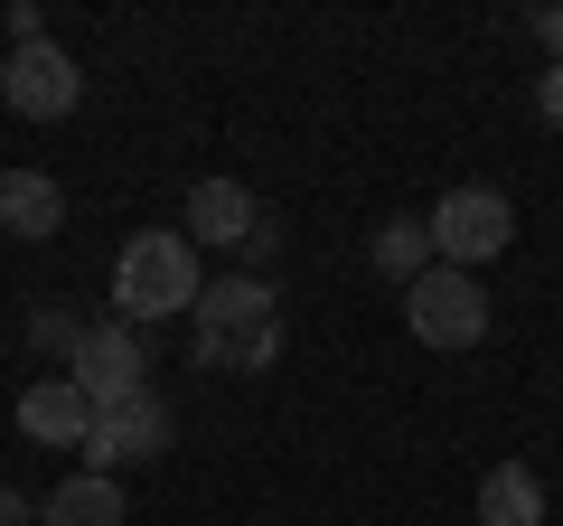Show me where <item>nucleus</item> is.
<instances>
[{
	"label": "nucleus",
	"instance_id": "1",
	"mask_svg": "<svg viewBox=\"0 0 563 526\" xmlns=\"http://www.w3.org/2000/svg\"><path fill=\"white\" fill-rule=\"evenodd\" d=\"M188 329H198V366H217V376H263L282 358V302L254 273L207 283V302L188 310Z\"/></svg>",
	"mask_w": 563,
	"mask_h": 526
},
{
	"label": "nucleus",
	"instance_id": "2",
	"mask_svg": "<svg viewBox=\"0 0 563 526\" xmlns=\"http://www.w3.org/2000/svg\"><path fill=\"white\" fill-rule=\"evenodd\" d=\"M198 302H207V283H198V244H188L179 226H141V235L122 244V263H113V320L151 329V320H169V310H198Z\"/></svg>",
	"mask_w": 563,
	"mask_h": 526
},
{
	"label": "nucleus",
	"instance_id": "3",
	"mask_svg": "<svg viewBox=\"0 0 563 526\" xmlns=\"http://www.w3.org/2000/svg\"><path fill=\"white\" fill-rule=\"evenodd\" d=\"M404 329H413L422 348H479V339H488V292H479V273L432 263V273L404 292Z\"/></svg>",
	"mask_w": 563,
	"mask_h": 526
},
{
	"label": "nucleus",
	"instance_id": "4",
	"mask_svg": "<svg viewBox=\"0 0 563 526\" xmlns=\"http://www.w3.org/2000/svg\"><path fill=\"white\" fill-rule=\"evenodd\" d=\"M507 244H517V207H507L498 188H451V198L432 207V254H442V263H461V273L498 263Z\"/></svg>",
	"mask_w": 563,
	"mask_h": 526
},
{
	"label": "nucleus",
	"instance_id": "5",
	"mask_svg": "<svg viewBox=\"0 0 563 526\" xmlns=\"http://www.w3.org/2000/svg\"><path fill=\"white\" fill-rule=\"evenodd\" d=\"M0 103H10L20 122H66L85 103V76H76V57H66L57 39L10 47V66H0Z\"/></svg>",
	"mask_w": 563,
	"mask_h": 526
},
{
	"label": "nucleus",
	"instance_id": "6",
	"mask_svg": "<svg viewBox=\"0 0 563 526\" xmlns=\"http://www.w3.org/2000/svg\"><path fill=\"white\" fill-rule=\"evenodd\" d=\"M66 376L85 385V405H122V395L151 385V348H141L132 320H95V329H85V348L66 358Z\"/></svg>",
	"mask_w": 563,
	"mask_h": 526
},
{
	"label": "nucleus",
	"instance_id": "7",
	"mask_svg": "<svg viewBox=\"0 0 563 526\" xmlns=\"http://www.w3.org/2000/svg\"><path fill=\"white\" fill-rule=\"evenodd\" d=\"M95 470H122V461H161L169 451V405L141 385V395H122V405H95Z\"/></svg>",
	"mask_w": 563,
	"mask_h": 526
},
{
	"label": "nucleus",
	"instance_id": "8",
	"mask_svg": "<svg viewBox=\"0 0 563 526\" xmlns=\"http://www.w3.org/2000/svg\"><path fill=\"white\" fill-rule=\"evenodd\" d=\"M263 198L244 179H198L188 188V244H254L263 235Z\"/></svg>",
	"mask_w": 563,
	"mask_h": 526
},
{
	"label": "nucleus",
	"instance_id": "9",
	"mask_svg": "<svg viewBox=\"0 0 563 526\" xmlns=\"http://www.w3.org/2000/svg\"><path fill=\"white\" fill-rule=\"evenodd\" d=\"M20 432H29V442H57V451L95 442V405H85V385L76 376H38L20 395Z\"/></svg>",
	"mask_w": 563,
	"mask_h": 526
},
{
	"label": "nucleus",
	"instance_id": "10",
	"mask_svg": "<svg viewBox=\"0 0 563 526\" xmlns=\"http://www.w3.org/2000/svg\"><path fill=\"white\" fill-rule=\"evenodd\" d=\"M0 226L20 244H47L66 226V188L47 179V169H10V179H0Z\"/></svg>",
	"mask_w": 563,
	"mask_h": 526
},
{
	"label": "nucleus",
	"instance_id": "11",
	"mask_svg": "<svg viewBox=\"0 0 563 526\" xmlns=\"http://www.w3.org/2000/svg\"><path fill=\"white\" fill-rule=\"evenodd\" d=\"M366 263H376L385 283H404V292H413L422 273L442 263V254H432V217H385L376 235H366Z\"/></svg>",
	"mask_w": 563,
	"mask_h": 526
},
{
	"label": "nucleus",
	"instance_id": "12",
	"mask_svg": "<svg viewBox=\"0 0 563 526\" xmlns=\"http://www.w3.org/2000/svg\"><path fill=\"white\" fill-rule=\"evenodd\" d=\"M479 526H544V480L526 461H498L479 480Z\"/></svg>",
	"mask_w": 563,
	"mask_h": 526
},
{
	"label": "nucleus",
	"instance_id": "13",
	"mask_svg": "<svg viewBox=\"0 0 563 526\" xmlns=\"http://www.w3.org/2000/svg\"><path fill=\"white\" fill-rule=\"evenodd\" d=\"M38 526H122V489L103 480V470H76V480L38 507Z\"/></svg>",
	"mask_w": 563,
	"mask_h": 526
},
{
	"label": "nucleus",
	"instance_id": "14",
	"mask_svg": "<svg viewBox=\"0 0 563 526\" xmlns=\"http://www.w3.org/2000/svg\"><path fill=\"white\" fill-rule=\"evenodd\" d=\"M85 329H95V320H76V310H38V320H29V339H38L47 358H76Z\"/></svg>",
	"mask_w": 563,
	"mask_h": 526
},
{
	"label": "nucleus",
	"instance_id": "15",
	"mask_svg": "<svg viewBox=\"0 0 563 526\" xmlns=\"http://www.w3.org/2000/svg\"><path fill=\"white\" fill-rule=\"evenodd\" d=\"M536 113L563 132V66H544V76H536Z\"/></svg>",
	"mask_w": 563,
	"mask_h": 526
},
{
	"label": "nucleus",
	"instance_id": "16",
	"mask_svg": "<svg viewBox=\"0 0 563 526\" xmlns=\"http://www.w3.org/2000/svg\"><path fill=\"white\" fill-rule=\"evenodd\" d=\"M536 39L554 47V66H563V10H536Z\"/></svg>",
	"mask_w": 563,
	"mask_h": 526
},
{
	"label": "nucleus",
	"instance_id": "17",
	"mask_svg": "<svg viewBox=\"0 0 563 526\" xmlns=\"http://www.w3.org/2000/svg\"><path fill=\"white\" fill-rule=\"evenodd\" d=\"M0 526H29V498H20V489H0Z\"/></svg>",
	"mask_w": 563,
	"mask_h": 526
}]
</instances>
